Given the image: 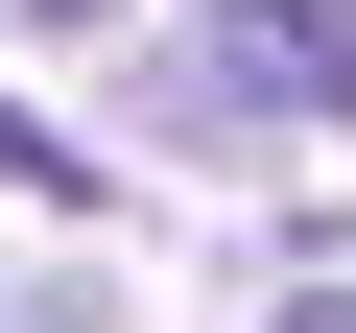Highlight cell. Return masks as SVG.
I'll return each mask as SVG.
<instances>
[{
  "label": "cell",
  "mask_w": 356,
  "mask_h": 333,
  "mask_svg": "<svg viewBox=\"0 0 356 333\" xmlns=\"http://www.w3.org/2000/svg\"><path fill=\"white\" fill-rule=\"evenodd\" d=\"M261 333H356V286H285V309H261Z\"/></svg>",
  "instance_id": "cell-3"
},
{
  "label": "cell",
  "mask_w": 356,
  "mask_h": 333,
  "mask_svg": "<svg viewBox=\"0 0 356 333\" xmlns=\"http://www.w3.org/2000/svg\"><path fill=\"white\" fill-rule=\"evenodd\" d=\"M24 24H119V0H24Z\"/></svg>",
  "instance_id": "cell-4"
},
{
  "label": "cell",
  "mask_w": 356,
  "mask_h": 333,
  "mask_svg": "<svg viewBox=\"0 0 356 333\" xmlns=\"http://www.w3.org/2000/svg\"><path fill=\"white\" fill-rule=\"evenodd\" d=\"M191 119H356V0H191Z\"/></svg>",
  "instance_id": "cell-1"
},
{
  "label": "cell",
  "mask_w": 356,
  "mask_h": 333,
  "mask_svg": "<svg viewBox=\"0 0 356 333\" xmlns=\"http://www.w3.org/2000/svg\"><path fill=\"white\" fill-rule=\"evenodd\" d=\"M0 191H24V215H95V143H72V119H24V95H0Z\"/></svg>",
  "instance_id": "cell-2"
}]
</instances>
